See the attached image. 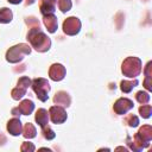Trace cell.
<instances>
[{
  "label": "cell",
  "mask_w": 152,
  "mask_h": 152,
  "mask_svg": "<svg viewBox=\"0 0 152 152\" xmlns=\"http://www.w3.org/2000/svg\"><path fill=\"white\" fill-rule=\"evenodd\" d=\"M27 40L30 42L31 46L38 52H46L51 46L50 38L40 30L39 26L30 28V31L27 32Z\"/></svg>",
  "instance_id": "cell-1"
},
{
  "label": "cell",
  "mask_w": 152,
  "mask_h": 152,
  "mask_svg": "<svg viewBox=\"0 0 152 152\" xmlns=\"http://www.w3.org/2000/svg\"><path fill=\"white\" fill-rule=\"evenodd\" d=\"M151 140H152V127L150 125H145L135 133L132 140L131 138H127V145L133 151H141L142 148L150 145Z\"/></svg>",
  "instance_id": "cell-2"
},
{
  "label": "cell",
  "mask_w": 152,
  "mask_h": 152,
  "mask_svg": "<svg viewBox=\"0 0 152 152\" xmlns=\"http://www.w3.org/2000/svg\"><path fill=\"white\" fill-rule=\"evenodd\" d=\"M30 53H31V46L25 43H20V44H17L7 50L6 61L10 63H18V62L23 61V58L26 55H30Z\"/></svg>",
  "instance_id": "cell-3"
},
{
  "label": "cell",
  "mask_w": 152,
  "mask_h": 152,
  "mask_svg": "<svg viewBox=\"0 0 152 152\" xmlns=\"http://www.w3.org/2000/svg\"><path fill=\"white\" fill-rule=\"evenodd\" d=\"M121 71L125 76L135 78L141 72V61L138 57H127L122 62Z\"/></svg>",
  "instance_id": "cell-4"
},
{
  "label": "cell",
  "mask_w": 152,
  "mask_h": 152,
  "mask_svg": "<svg viewBox=\"0 0 152 152\" xmlns=\"http://www.w3.org/2000/svg\"><path fill=\"white\" fill-rule=\"evenodd\" d=\"M31 86H32V89H33V91L36 93L37 97H38L42 102H45V101L48 100V97H49L48 94H49V91H50V89H51V87H50L48 80L42 78V77L34 78V80L32 81Z\"/></svg>",
  "instance_id": "cell-5"
},
{
  "label": "cell",
  "mask_w": 152,
  "mask_h": 152,
  "mask_svg": "<svg viewBox=\"0 0 152 152\" xmlns=\"http://www.w3.org/2000/svg\"><path fill=\"white\" fill-rule=\"evenodd\" d=\"M81 31V20L76 17H69L63 23V32L68 36H76Z\"/></svg>",
  "instance_id": "cell-6"
},
{
  "label": "cell",
  "mask_w": 152,
  "mask_h": 152,
  "mask_svg": "<svg viewBox=\"0 0 152 152\" xmlns=\"http://www.w3.org/2000/svg\"><path fill=\"white\" fill-rule=\"evenodd\" d=\"M49 114H50L51 121H52L53 124H56V125H57V124H63V122L66 120V118H68L64 107H61V106H57V104L50 107Z\"/></svg>",
  "instance_id": "cell-7"
},
{
  "label": "cell",
  "mask_w": 152,
  "mask_h": 152,
  "mask_svg": "<svg viewBox=\"0 0 152 152\" xmlns=\"http://www.w3.org/2000/svg\"><path fill=\"white\" fill-rule=\"evenodd\" d=\"M133 101L129 100V99H126V97H121V99H118L113 106V109L114 112L118 114V115H124L126 114L128 110H131L133 108Z\"/></svg>",
  "instance_id": "cell-8"
},
{
  "label": "cell",
  "mask_w": 152,
  "mask_h": 152,
  "mask_svg": "<svg viewBox=\"0 0 152 152\" xmlns=\"http://www.w3.org/2000/svg\"><path fill=\"white\" fill-rule=\"evenodd\" d=\"M34 109V103L31 101V100H23L19 106L17 108H13L12 109V114L13 115H30Z\"/></svg>",
  "instance_id": "cell-9"
},
{
  "label": "cell",
  "mask_w": 152,
  "mask_h": 152,
  "mask_svg": "<svg viewBox=\"0 0 152 152\" xmlns=\"http://www.w3.org/2000/svg\"><path fill=\"white\" fill-rule=\"evenodd\" d=\"M65 68L59 64V63H55L50 66L49 69V76L52 81L57 82V81H62L64 77H65Z\"/></svg>",
  "instance_id": "cell-10"
},
{
  "label": "cell",
  "mask_w": 152,
  "mask_h": 152,
  "mask_svg": "<svg viewBox=\"0 0 152 152\" xmlns=\"http://www.w3.org/2000/svg\"><path fill=\"white\" fill-rule=\"evenodd\" d=\"M7 131L11 135H20L23 133V126H21V121L17 118H13L11 119L8 122H7Z\"/></svg>",
  "instance_id": "cell-11"
},
{
  "label": "cell",
  "mask_w": 152,
  "mask_h": 152,
  "mask_svg": "<svg viewBox=\"0 0 152 152\" xmlns=\"http://www.w3.org/2000/svg\"><path fill=\"white\" fill-rule=\"evenodd\" d=\"M53 102L61 107H69L71 103V97L66 91L61 90V91H57L56 95L53 96Z\"/></svg>",
  "instance_id": "cell-12"
},
{
  "label": "cell",
  "mask_w": 152,
  "mask_h": 152,
  "mask_svg": "<svg viewBox=\"0 0 152 152\" xmlns=\"http://www.w3.org/2000/svg\"><path fill=\"white\" fill-rule=\"evenodd\" d=\"M56 2H57V0H39L40 13L43 15L53 14V12L56 10Z\"/></svg>",
  "instance_id": "cell-13"
},
{
  "label": "cell",
  "mask_w": 152,
  "mask_h": 152,
  "mask_svg": "<svg viewBox=\"0 0 152 152\" xmlns=\"http://www.w3.org/2000/svg\"><path fill=\"white\" fill-rule=\"evenodd\" d=\"M43 23H44L45 27L48 28V31H49L50 33H55V32H56L57 26H58L56 15H53V14H46V15H44Z\"/></svg>",
  "instance_id": "cell-14"
},
{
  "label": "cell",
  "mask_w": 152,
  "mask_h": 152,
  "mask_svg": "<svg viewBox=\"0 0 152 152\" xmlns=\"http://www.w3.org/2000/svg\"><path fill=\"white\" fill-rule=\"evenodd\" d=\"M36 122L40 126V127H44L45 125H48V121H49V114H48V110L44 109V108H39L36 113Z\"/></svg>",
  "instance_id": "cell-15"
},
{
  "label": "cell",
  "mask_w": 152,
  "mask_h": 152,
  "mask_svg": "<svg viewBox=\"0 0 152 152\" xmlns=\"http://www.w3.org/2000/svg\"><path fill=\"white\" fill-rule=\"evenodd\" d=\"M12 19H13V13L10 8H7V7L0 8V24L11 23Z\"/></svg>",
  "instance_id": "cell-16"
},
{
  "label": "cell",
  "mask_w": 152,
  "mask_h": 152,
  "mask_svg": "<svg viewBox=\"0 0 152 152\" xmlns=\"http://www.w3.org/2000/svg\"><path fill=\"white\" fill-rule=\"evenodd\" d=\"M135 86H138V80H137V78H134L133 81L124 80V81H121V83H120V89H121L124 93L127 94V93H131L132 89H133Z\"/></svg>",
  "instance_id": "cell-17"
},
{
  "label": "cell",
  "mask_w": 152,
  "mask_h": 152,
  "mask_svg": "<svg viewBox=\"0 0 152 152\" xmlns=\"http://www.w3.org/2000/svg\"><path fill=\"white\" fill-rule=\"evenodd\" d=\"M36 134H37L36 127H34L32 124H30V122L25 124L24 129H23V135H24L26 139H32V138L36 137Z\"/></svg>",
  "instance_id": "cell-18"
},
{
  "label": "cell",
  "mask_w": 152,
  "mask_h": 152,
  "mask_svg": "<svg viewBox=\"0 0 152 152\" xmlns=\"http://www.w3.org/2000/svg\"><path fill=\"white\" fill-rule=\"evenodd\" d=\"M26 94V89H24V88H21V87H15L13 90H12V93H11V95H12V99L13 100H20V99H23L24 97V95Z\"/></svg>",
  "instance_id": "cell-19"
},
{
  "label": "cell",
  "mask_w": 152,
  "mask_h": 152,
  "mask_svg": "<svg viewBox=\"0 0 152 152\" xmlns=\"http://www.w3.org/2000/svg\"><path fill=\"white\" fill-rule=\"evenodd\" d=\"M135 100L139 102V103H141V104H145V103H147L148 101H150V94L148 93H146V91H138L137 94H135Z\"/></svg>",
  "instance_id": "cell-20"
},
{
  "label": "cell",
  "mask_w": 152,
  "mask_h": 152,
  "mask_svg": "<svg viewBox=\"0 0 152 152\" xmlns=\"http://www.w3.org/2000/svg\"><path fill=\"white\" fill-rule=\"evenodd\" d=\"M42 132H43V137H44L46 140H52V139L56 137V134H55V132L52 131V128H51L50 126H48V125H45L44 127H42Z\"/></svg>",
  "instance_id": "cell-21"
},
{
  "label": "cell",
  "mask_w": 152,
  "mask_h": 152,
  "mask_svg": "<svg viewBox=\"0 0 152 152\" xmlns=\"http://www.w3.org/2000/svg\"><path fill=\"white\" fill-rule=\"evenodd\" d=\"M125 124H127L129 127H137L139 125V119L134 114H129L125 118Z\"/></svg>",
  "instance_id": "cell-22"
},
{
  "label": "cell",
  "mask_w": 152,
  "mask_h": 152,
  "mask_svg": "<svg viewBox=\"0 0 152 152\" xmlns=\"http://www.w3.org/2000/svg\"><path fill=\"white\" fill-rule=\"evenodd\" d=\"M71 6H72L71 0H58V8H59L61 12H63V13L70 11Z\"/></svg>",
  "instance_id": "cell-23"
},
{
  "label": "cell",
  "mask_w": 152,
  "mask_h": 152,
  "mask_svg": "<svg viewBox=\"0 0 152 152\" xmlns=\"http://www.w3.org/2000/svg\"><path fill=\"white\" fill-rule=\"evenodd\" d=\"M151 113H152V108L150 104H142L140 108H139V114L144 118V119H148L151 116Z\"/></svg>",
  "instance_id": "cell-24"
},
{
  "label": "cell",
  "mask_w": 152,
  "mask_h": 152,
  "mask_svg": "<svg viewBox=\"0 0 152 152\" xmlns=\"http://www.w3.org/2000/svg\"><path fill=\"white\" fill-rule=\"evenodd\" d=\"M31 83H32V81H31L27 76H23V77H20V78L18 80L17 86H18V87H21V88H24V89H27V88L31 86Z\"/></svg>",
  "instance_id": "cell-25"
},
{
  "label": "cell",
  "mask_w": 152,
  "mask_h": 152,
  "mask_svg": "<svg viewBox=\"0 0 152 152\" xmlns=\"http://www.w3.org/2000/svg\"><path fill=\"white\" fill-rule=\"evenodd\" d=\"M34 148H36L34 145H33L32 142H27V141L23 142V145H21V147H20V150H21L23 152H33Z\"/></svg>",
  "instance_id": "cell-26"
},
{
  "label": "cell",
  "mask_w": 152,
  "mask_h": 152,
  "mask_svg": "<svg viewBox=\"0 0 152 152\" xmlns=\"http://www.w3.org/2000/svg\"><path fill=\"white\" fill-rule=\"evenodd\" d=\"M25 21H26V24H27V25H30V26H31L32 24H34L36 26H39V21H38L36 18H33V17L26 18V20H25Z\"/></svg>",
  "instance_id": "cell-27"
},
{
  "label": "cell",
  "mask_w": 152,
  "mask_h": 152,
  "mask_svg": "<svg viewBox=\"0 0 152 152\" xmlns=\"http://www.w3.org/2000/svg\"><path fill=\"white\" fill-rule=\"evenodd\" d=\"M144 86H145V88L147 89V90H151L152 89V83H151V76H146L145 77V81H144Z\"/></svg>",
  "instance_id": "cell-28"
},
{
  "label": "cell",
  "mask_w": 152,
  "mask_h": 152,
  "mask_svg": "<svg viewBox=\"0 0 152 152\" xmlns=\"http://www.w3.org/2000/svg\"><path fill=\"white\" fill-rule=\"evenodd\" d=\"M152 65V62H148L147 64H146V66H145V76H152V74H151V66Z\"/></svg>",
  "instance_id": "cell-29"
},
{
  "label": "cell",
  "mask_w": 152,
  "mask_h": 152,
  "mask_svg": "<svg viewBox=\"0 0 152 152\" xmlns=\"http://www.w3.org/2000/svg\"><path fill=\"white\" fill-rule=\"evenodd\" d=\"M8 2H11V4H13V5H18V4H20L23 0H7Z\"/></svg>",
  "instance_id": "cell-30"
},
{
  "label": "cell",
  "mask_w": 152,
  "mask_h": 152,
  "mask_svg": "<svg viewBox=\"0 0 152 152\" xmlns=\"http://www.w3.org/2000/svg\"><path fill=\"white\" fill-rule=\"evenodd\" d=\"M34 2V0H26V5L28 6V5H32Z\"/></svg>",
  "instance_id": "cell-31"
}]
</instances>
